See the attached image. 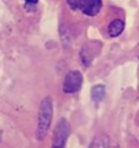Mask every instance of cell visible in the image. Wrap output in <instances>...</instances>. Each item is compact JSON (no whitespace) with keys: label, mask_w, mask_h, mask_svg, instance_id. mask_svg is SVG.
I'll return each instance as SVG.
<instances>
[{"label":"cell","mask_w":139,"mask_h":148,"mask_svg":"<svg viewBox=\"0 0 139 148\" xmlns=\"http://www.w3.org/2000/svg\"><path fill=\"white\" fill-rule=\"evenodd\" d=\"M73 10L81 12L86 16H96L102 9V0H67Z\"/></svg>","instance_id":"obj_2"},{"label":"cell","mask_w":139,"mask_h":148,"mask_svg":"<svg viewBox=\"0 0 139 148\" xmlns=\"http://www.w3.org/2000/svg\"><path fill=\"white\" fill-rule=\"evenodd\" d=\"M123 29H125V22L122 19H114L109 25V35L112 38H116L123 32Z\"/></svg>","instance_id":"obj_5"},{"label":"cell","mask_w":139,"mask_h":148,"mask_svg":"<svg viewBox=\"0 0 139 148\" xmlns=\"http://www.w3.org/2000/svg\"><path fill=\"white\" fill-rule=\"evenodd\" d=\"M52 99L49 96L44 97L39 106V113H38V126H36V136L38 139H44L48 134V129L51 126V121H52Z\"/></svg>","instance_id":"obj_1"},{"label":"cell","mask_w":139,"mask_h":148,"mask_svg":"<svg viewBox=\"0 0 139 148\" xmlns=\"http://www.w3.org/2000/svg\"><path fill=\"white\" fill-rule=\"evenodd\" d=\"M25 3H28V5H36L38 3V0H23Z\"/></svg>","instance_id":"obj_7"},{"label":"cell","mask_w":139,"mask_h":148,"mask_svg":"<svg viewBox=\"0 0 139 148\" xmlns=\"http://www.w3.org/2000/svg\"><path fill=\"white\" fill-rule=\"evenodd\" d=\"M81 84H83L81 73L77 71V70H73V71L67 73V76L64 79V84H62V90H64V93L73 95V93H77L81 89Z\"/></svg>","instance_id":"obj_3"},{"label":"cell","mask_w":139,"mask_h":148,"mask_svg":"<svg viewBox=\"0 0 139 148\" xmlns=\"http://www.w3.org/2000/svg\"><path fill=\"white\" fill-rule=\"evenodd\" d=\"M70 136V123L67 122V119H59L55 128V134H54V142H52V148H65L67 139Z\"/></svg>","instance_id":"obj_4"},{"label":"cell","mask_w":139,"mask_h":148,"mask_svg":"<svg viewBox=\"0 0 139 148\" xmlns=\"http://www.w3.org/2000/svg\"><path fill=\"white\" fill-rule=\"evenodd\" d=\"M104 95H106V89L104 86L102 84H97L91 89V99L96 102V103H100L103 99H104Z\"/></svg>","instance_id":"obj_6"}]
</instances>
